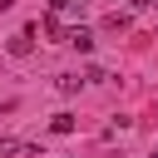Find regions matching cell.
Here are the masks:
<instances>
[{
	"label": "cell",
	"mask_w": 158,
	"mask_h": 158,
	"mask_svg": "<svg viewBox=\"0 0 158 158\" xmlns=\"http://www.w3.org/2000/svg\"><path fill=\"white\" fill-rule=\"evenodd\" d=\"M0 158H40V148H35V143H25V138L0 133Z\"/></svg>",
	"instance_id": "1"
},
{
	"label": "cell",
	"mask_w": 158,
	"mask_h": 158,
	"mask_svg": "<svg viewBox=\"0 0 158 158\" xmlns=\"http://www.w3.org/2000/svg\"><path fill=\"white\" fill-rule=\"evenodd\" d=\"M84 10H89V0H49V15H59V20L84 15Z\"/></svg>",
	"instance_id": "2"
},
{
	"label": "cell",
	"mask_w": 158,
	"mask_h": 158,
	"mask_svg": "<svg viewBox=\"0 0 158 158\" xmlns=\"http://www.w3.org/2000/svg\"><path fill=\"white\" fill-rule=\"evenodd\" d=\"M69 44H74L79 54H89V49H94V35H89L84 25H74V30H69Z\"/></svg>",
	"instance_id": "3"
},
{
	"label": "cell",
	"mask_w": 158,
	"mask_h": 158,
	"mask_svg": "<svg viewBox=\"0 0 158 158\" xmlns=\"http://www.w3.org/2000/svg\"><path fill=\"white\" fill-rule=\"evenodd\" d=\"M79 84H84L79 74H54V89L59 94H79Z\"/></svg>",
	"instance_id": "4"
},
{
	"label": "cell",
	"mask_w": 158,
	"mask_h": 158,
	"mask_svg": "<svg viewBox=\"0 0 158 158\" xmlns=\"http://www.w3.org/2000/svg\"><path fill=\"white\" fill-rule=\"evenodd\" d=\"M49 133H74V114H54L49 118Z\"/></svg>",
	"instance_id": "5"
},
{
	"label": "cell",
	"mask_w": 158,
	"mask_h": 158,
	"mask_svg": "<svg viewBox=\"0 0 158 158\" xmlns=\"http://www.w3.org/2000/svg\"><path fill=\"white\" fill-rule=\"evenodd\" d=\"M138 5H148V10H158V0H138Z\"/></svg>",
	"instance_id": "6"
},
{
	"label": "cell",
	"mask_w": 158,
	"mask_h": 158,
	"mask_svg": "<svg viewBox=\"0 0 158 158\" xmlns=\"http://www.w3.org/2000/svg\"><path fill=\"white\" fill-rule=\"evenodd\" d=\"M153 158H158V153H153Z\"/></svg>",
	"instance_id": "7"
}]
</instances>
